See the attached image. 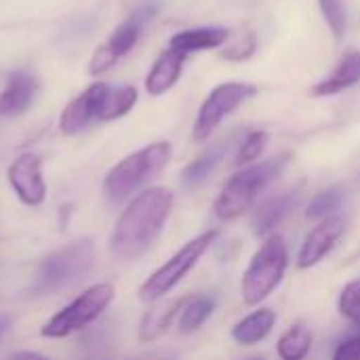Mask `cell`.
I'll list each match as a JSON object with an SVG mask.
<instances>
[{"label":"cell","mask_w":360,"mask_h":360,"mask_svg":"<svg viewBox=\"0 0 360 360\" xmlns=\"http://www.w3.org/2000/svg\"><path fill=\"white\" fill-rule=\"evenodd\" d=\"M38 93V80L25 70H15L6 78V86L0 93V118H17L27 112Z\"/></svg>","instance_id":"4fadbf2b"},{"label":"cell","mask_w":360,"mask_h":360,"mask_svg":"<svg viewBox=\"0 0 360 360\" xmlns=\"http://www.w3.org/2000/svg\"><path fill=\"white\" fill-rule=\"evenodd\" d=\"M344 202V190L342 188H327L323 192H319L308 209H306V217L308 219H327V217H333L338 213V209L342 207Z\"/></svg>","instance_id":"cb8c5ba5"},{"label":"cell","mask_w":360,"mask_h":360,"mask_svg":"<svg viewBox=\"0 0 360 360\" xmlns=\"http://www.w3.org/2000/svg\"><path fill=\"white\" fill-rule=\"evenodd\" d=\"M175 207V194L165 186L141 190L120 213L110 234L108 249L120 262L146 255L162 234Z\"/></svg>","instance_id":"6da1fadb"},{"label":"cell","mask_w":360,"mask_h":360,"mask_svg":"<svg viewBox=\"0 0 360 360\" xmlns=\"http://www.w3.org/2000/svg\"><path fill=\"white\" fill-rule=\"evenodd\" d=\"M105 82H93L86 86L78 97H74L61 112L59 116V131L63 135H76L80 133L93 118H97L99 105L108 93Z\"/></svg>","instance_id":"7c38bea8"},{"label":"cell","mask_w":360,"mask_h":360,"mask_svg":"<svg viewBox=\"0 0 360 360\" xmlns=\"http://www.w3.org/2000/svg\"><path fill=\"white\" fill-rule=\"evenodd\" d=\"M156 11H158L156 4H143L137 11H133L131 17L127 21H122L101 46L95 49L91 63H89V74L99 76V74L108 72L120 57H124L137 44L146 23L156 15Z\"/></svg>","instance_id":"9c48e42d"},{"label":"cell","mask_w":360,"mask_h":360,"mask_svg":"<svg viewBox=\"0 0 360 360\" xmlns=\"http://www.w3.org/2000/svg\"><path fill=\"white\" fill-rule=\"evenodd\" d=\"M289 160H291V154L285 152V154L266 158L262 162L243 167L238 173H234L226 181L224 190L215 198V205H213L215 215L224 221L243 217L255 205L259 194L283 175Z\"/></svg>","instance_id":"7a4b0ae2"},{"label":"cell","mask_w":360,"mask_h":360,"mask_svg":"<svg viewBox=\"0 0 360 360\" xmlns=\"http://www.w3.org/2000/svg\"><path fill=\"white\" fill-rule=\"evenodd\" d=\"M171 143L169 141H154L129 156H124L120 162H116L105 179H103V192L112 202H120L129 198L133 192L143 188L150 179L162 173V169L171 160Z\"/></svg>","instance_id":"277c9868"},{"label":"cell","mask_w":360,"mask_h":360,"mask_svg":"<svg viewBox=\"0 0 360 360\" xmlns=\"http://www.w3.org/2000/svg\"><path fill=\"white\" fill-rule=\"evenodd\" d=\"M268 141H270V135H268L266 131H251V133L243 139V143L238 146V152H236L234 162H236L238 167H249V165H253V162L264 154V150L268 148Z\"/></svg>","instance_id":"d4e9b609"},{"label":"cell","mask_w":360,"mask_h":360,"mask_svg":"<svg viewBox=\"0 0 360 360\" xmlns=\"http://www.w3.org/2000/svg\"><path fill=\"white\" fill-rule=\"evenodd\" d=\"M312 331L304 323L291 325L278 340L276 352L283 360H304L312 350Z\"/></svg>","instance_id":"7402d4cb"},{"label":"cell","mask_w":360,"mask_h":360,"mask_svg":"<svg viewBox=\"0 0 360 360\" xmlns=\"http://www.w3.org/2000/svg\"><path fill=\"white\" fill-rule=\"evenodd\" d=\"M6 179L25 207H40L46 200V181L42 177V158L34 152L17 156L6 171Z\"/></svg>","instance_id":"30bf717a"},{"label":"cell","mask_w":360,"mask_h":360,"mask_svg":"<svg viewBox=\"0 0 360 360\" xmlns=\"http://www.w3.org/2000/svg\"><path fill=\"white\" fill-rule=\"evenodd\" d=\"M257 49V36L253 32L236 38L230 46H226L224 51H219V57L228 59V61H247Z\"/></svg>","instance_id":"83f0119b"},{"label":"cell","mask_w":360,"mask_h":360,"mask_svg":"<svg viewBox=\"0 0 360 360\" xmlns=\"http://www.w3.org/2000/svg\"><path fill=\"white\" fill-rule=\"evenodd\" d=\"M338 310L346 321L360 327V278L359 281H350L342 289L340 300H338Z\"/></svg>","instance_id":"4316f807"},{"label":"cell","mask_w":360,"mask_h":360,"mask_svg":"<svg viewBox=\"0 0 360 360\" xmlns=\"http://www.w3.org/2000/svg\"><path fill=\"white\" fill-rule=\"evenodd\" d=\"M135 103H137V89L135 86H131V84L116 86V89L110 86L101 105H99L97 120L110 122V120L122 118L124 114H129L133 110Z\"/></svg>","instance_id":"603a6c76"},{"label":"cell","mask_w":360,"mask_h":360,"mask_svg":"<svg viewBox=\"0 0 360 360\" xmlns=\"http://www.w3.org/2000/svg\"><path fill=\"white\" fill-rule=\"evenodd\" d=\"M302 198V186H295V188H289V190H283L270 198H266L253 213V232L257 236H268L300 202Z\"/></svg>","instance_id":"5bb4252c"},{"label":"cell","mask_w":360,"mask_h":360,"mask_svg":"<svg viewBox=\"0 0 360 360\" xmlns=\"http://www.w3.org/2000/svg\"><path fill=\"white\" fill-rule=\"evenodd\" d=\"M186 57L188 55H184L179 51H173V49L162 51L158 55V59L154 61L152 70L146 76V91L152 97H158V95H165L167 91H171L177 84L179 76H181Z\"/></svg>","instance_id":"2e32d148"},{"label":"cell","mask_w":360,"mask_h":360,"mask_svg":"<svg viewBox=\"0 0 360 360\" xmlns=\"http://www.w3.org/2000/svg\"><path fill=\"white\" fill-rule=\"evenodd\" d=\"M276 327V312L270 308H259L247 314L232 327V340L240 346H255L264 342Z\"/></svg>","instance_id":"ffe728a7"},{"label":"cell","mask_w":360,"mask_h":360,"mask_svg":"<svg viewBox=\"0 0 360 360\" xmlns=\"http://www.w3.org/2000/svg\"><path fill=\"white\" fill-rule=\"evenodd\" d=\"M116 289L110 283H97L84 289L76 300H72L65 308L53 314L40 329V335L46 340H63L72 333L95 323L114 302Z\"/></svg>","instance_id":"52a82bcc"},{"label":"cell","mask_w":360,"mask_h":360,"mask_svg":"<svg viewBox=\"0 0 360 360\" xmlns=\"http://www.w3.org/2000/svg\"><path fill=\"white\" fill-rule=\"evenodd\" d=\"M321 13L331 27L333 36L342 40L348 30V15H346V0H319Z\"/></svg>","instance_id":"484cf974"},{"label":"cell","mask_w":360,"mask_h":360,"mask_svg":"<svg viewBox=\"0 0 360 360\" xmlns=\"http://www.w3.org/2000/svg\"><path fill=\"white\" fill-rule=\"evenodd\" d=\"M331 360H360V335L342 342V344L335 348L333 359Z\"/></svg>","instance_id":"f1b7e54d"},{"label":"cell","mask_w":360,"mask_h":360,"mask_svg":"<svg viewBox=\"0 0 360 360\" xmlns=\"http://www.w3.org/2000/svg\"><path fill=\"white\" fill-rule=\"evenodd\" d=\"M188 300H190V295L175 297V300H167V302H160L154 308H150L139 323V342L152 344V342L160 340L171 329L173 321L181 314Z\"/></svg>","instance_id":"9a60e30c"},{"label":"cell","mask_w":360,"mask_h":360,"mask_svg":"<svg viewBox=\"0 0 360 360\" xmlns=\"http://www.w3.org/2000/svg\"><path fill=\"white\" fill-rule=\"evenodd\" d=\"M259 93V89L253 82H221L217 84L207 99L202 101L198 116L194 120V129H192V137L194 141H207L213 131L232 114L236 112L243 103H247L249 99H253Z\"/></svg>","instance_id":"ba28073f"},{"label":"cell","mask_w":360,"mask_h":360,"mask_svg":"<svg viewBox=\"0 0 360 360\" xmlns=\"http://www.w3.org/2000/svg\"><path fill=\"white\" fill-rule=\"evenodd\" d=\"M289 266L287 243L281 234H270L266 243L251 257L243 281L240 295L247 306H257L266 297H270L285 278Z\"/></svg>","instance_id":"5b68a950"},{"label":"cell","mask_w":360,"mask_h":360,"mask_svg":"<svg viewBox=\"0 0 360 360\" xmlns=\"http://www.w3.org/2000/svg\"><path fill=\"white\" fill-rule=\"evenodd\" d=\"M8 360H51L49 356L40 354V352H34V350H19V352H13Z\"/></svg>","instance_id":"f546056e"},{"label":"cell","mask_w":360,"mask_h":360,"mask_svg":"<svg viewBox=\"0 0 360 360\" xmlns=\"http://www.w3.org/2000/svg\"><path fill=\"white\" fill-rule=\"evenodd\" d=\"M360 82V51H350L342 57V61L335 65V70L314 84L312 95L314 97H331L338 95Z\"/></svg>","instance_id":"ac0fdd59"},{"label":"cell","mask_w":360,"mask_h":360,"mask_svg":"<svg viewBox=\"0 0 360 360\" xmlns=\"http://www.w3.org/2000/svg\"><path fill=\"white\" fill-rule=\"evenodd\" d=\"M11 327V316L8 314H0V338L8 331Z\"/></svg>","instance_id":"4dcf8cb0"},{"label":"cell","mask_w":360,"mask_h":360,"mask_svg":"<svg viewBox=\"0 0 360 360\" xmlns=\"http://www.w3.org/2000/svg\"><path fill=\"white\" fill-rule=\"evenodd\" d=\"M215 297L213 295H190V300L186 302L181 314H179V323H177V329L179 333L184 335H190L194 331H198L215 312Z\"/></svg>","instance_id":"44dd1931"},{"label":"cell","mask_w":360,"mask_h":360,"mask_svg":"<svg viewBox=\"0 0 360 360\" xmlns=\"http://www.w3.org/2000/svg\"><path fill=\"white\" fill-rule=\"evenodd\" d=\"M95 266V245L91 238H76L49 255H44L36 268L32 293L55 295L63 289L84 281Z\"/></svg>","instance_id":"3957f363"},{"label":"cell","mask_w":360,"mask_h":360,"mask_svg":"<svg viewBox=\"0 0 360 360\" xmlns=\"http://www.w3.org/2000/svg\"><path fill=\"white\" fill-rule=\"evenodd\" d=\"M228 38H230V30L221 25L192 27V30H181L175 36H171L169 49L190 55V53H200L209 49H219Z\"/></svg>","instance_id":"e0dca14e"},{"label":"cell","mask_w":360,"mask_h":360,"mask_svg":"<svg viewBox=\"0 0 360 360\" xmlns=\"http://www.w3.org/2000/svg\"><path fill=\"white\" fill-rule=\"evenodd\" d=\"M346 224L340 215L327 217L323 219L319 226H314L308 236L304 238L300 253H297V268L300 270H310L314 266H319L340 243V238L344 236Z\"/></svg>","instance_id":"8fae6325"},{"label":"cell","mask_w":360,"mask_h":360,"mask_svg":"<svg viewBox=\"0 0 360 360\" xmlns=\"http://www.w3.org/2000/svg\"><path fill=\"white\" fill-rule=\"evenodd\" d=\"M234 141V135L228 139H219L217 143H213L209 150H205L198 158H194L181 173V186L188 190L198 188L200 184H205L209 179V175L217 169V165L226 158V154L230 152Z\"/></svg>","instance_id":"d6986e66"},{"label":"cell","mask_w":360,"mask_h":360,"mask_svg":"<svg viewBox=\"0 0 360 360\" xmlns=\"http://www.w3.org/2000/svg\"><path fill=\"white\" fill-rule=\"evenodd\" d=\"M217 236H219V230L213 228L188 240L177 253H173L158 270H154L143 281V285L139 287V300L143 304H156L167 293H171L188 276V272L194 270V266L209 251V247L217 240Z\"/></svg>","instance_id":"8992f818"}]
</instances>
